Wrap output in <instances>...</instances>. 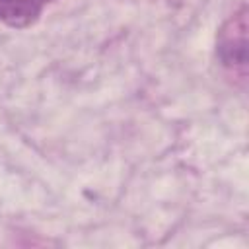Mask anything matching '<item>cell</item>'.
Returning a JSON list of instances; mask_svg holds the SVG:
<instances>
[{
    "mask_svg": "<svg viewBox=\"0 0 249 249\" xmlns=\"http://www.w3.org/2000/svg\"><path fill=\"white\" fill-rule=\"evenodd\" d=\"M218 53L228 66H245L247 62V12L241 10L220 31Z\"/></svg>",
    "mask_w": 249,
    "mask_h": 249,
    "instance_id": "1",
    "label": "cell"
},
{
    "mask_svg": "<svg viewBox=\"0 0 249 249\" xmlns=\"http://www.w3.org/2000/svg\"><path fill=\"white\" fill-rule=\"evenodd\" d=\"M41 6L37 0H0V21L10 27L23 29L37 21Z\"/></svg>",
    "mask_w": 249,
    "mask_h": 249,
    "instance_id": "2",
    "label": "cell"
}]
</instances>
